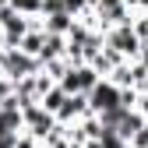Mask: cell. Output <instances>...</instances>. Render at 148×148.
<instances>
[{
    "mask_svg": "<svg viewBox=\"0 0 148 148\" xmlns=\"http://www.w3.org/2000/svg\"><path fill=\"white\" fill-rule=\"evenodd\" d=\"M74 21H78V18H74L71 11H57V14H46V18H42L46 32H57V35H67V32L74 28Z\"/></svg>",
    "mask_w": 148,
    "mask_h": 148,
    "instance_id": "7",
    "label": "cell"
},
{
    "mask_svg": "<svg viewBox=\"0 0 148 148\" xmlns=\"http://www.w3.org/2000/svg\"><path fill=\"white\" fill-rule=\"evenodd\" d=\"M11 7H18L28 18H35V14H42V0H11Z\"/></svg>",
    "mask_w": 148,
    "mask_h": 148,
    "instance_id": "10",
    "label": "cell"
},
{
    "mask_svg": "<svg viewBox=\"0 0 148 148\" xmlns=\"http://www.w3.org/2000/svg\"><path fill=\"white\" fill-rule=\"evenodd\" d=\"M0 64H4V74L14 78V81H21V78H28V74H39L42 71V60L32 57V53H25L21 46H7L4 53H0Z\"/></svg>",
    "mask_w": 148,
    "mask_h": 148,
    "instance_id": "1",
    "label": "cell"
},
{
    "mask_svg": "<svg viewBox=\"0 0 148 148\" xmlns=\"http://www.w3.org/2000/svg\"><path fill=\"white\" fill-rule=\"evenodd\" d=\"M106 46H109V49H116L123 60H138V53H141L145 39L138 35V28H134V21H131V25L106 28Z\"/></svg>",
    "mask_w": 148,
    "mask_h": 148,
    "instance_id": "2",
    "label": "cell"
},
{
    "mask_svg": "<svg viewBox=\"0 0 148 148\" xmlns=\"http://www.w3.org/2000/svg\"><path fill=\"white\" fill-rule=\"evenodd\" d=\"M123 102V88L113 81V78H99V85L88 92V106L92 113H106V109H113Z\"/></svg>",
    "mask_w": 148,
    "mask_h": 148,
    "instance_id": "5",
    "label": "cell"
},
{
    "mask_svg": "<svg viewBox=\"0 0 148 148\" xmlns=\"http://www.w3.org/2000/svg\"><path fill=\"white\" fill-rule=\"evenodd\" d=\"M7 49V35H4V28H0V53Z\"/></svg>",
    "mask_w": 148,
    "mask_h": 148,
    "instance_id": "16",
    "label": "cell"
},
{
    "mask_svg": "<svg viewBox=\"0 0 148 148\" xmlns=\"http://www.w3.org/2000/svg\"><path fill=\"white\" fill-rule=\"evenodd\" d=\"M131 148H148V123L141 127V131H134V138H131Z\"/></svg>",
    "mask_w": 148,
    "mask_h": 148,
    "instance_id": "12",
    "label": "cell"
},
{
    "mask_svg": "<svg viewBox=\"0 0 148 148\" xmlns=\"http://www.w3.org/2000/svg\"><path fill=\"white\" fill-rule=\"evenodd\" d=\"M18 46H21L25 53H32V57H39L42 46H46V28H28V35H25Z\"/></svg>",
    "mask_w": 148,
    "mask_h": 148,
    "instance_id": "9",
    "label": "cell"
},
{
    "mask_svg": "<svg viewBox=\"0 0 148 148\" xmlns=\"http://www.w3.org/2000/svg\"><path fill=\"white\" fill-rule=\"evenodd\" d=\"M18 138L21 134H0V148H18Z\"/></svg>",
    "mask_w": 148,
    "mask_h": 148,
    "instance_id": "13",
    "label": "cell"
},
{
    "mask_svg": "<svg viewBox=\"0 0 148 148\" xmlns=\"http://www.w3.org/2000/svg\"><path fill=\"white\" fill-rule=\"evenodd\" d=\"M116 4H131V0H95L99 11H102V7H116Z\"/></svg>",
    "mask_w": 148,
    "mask_h": 148,
    "instance_id": "14",
    "label": "cell"
},
{
    "mask_svg": "<svg viewBox=\"0 0 148 148\" xmlns=\"http://www.w3.org/2000/svg\"><path fill=\"white\" fill-rule=\"evenodd\" d=\"M57 123H60L57 113H49L42 102H28V106H25V131L35 134L39 141H46L53 131H57Z\"/></svg>",
    "mask_w": 148,
    "mask_h": 148,
    "instance_id": "3",
    "label": "cell"
},
{
    "mask_svg": "<svg viewBox=\"0 0 148 148\" xmlns=\"http://www.w3.org/2000/svg\"><path fill=\"white\" fill-rule=\"evenodd\" d=\"M0 78H4V64H0Z\"/></svg>",
    "mask_w": 148,
    "mask_h": 148,
    "instance_id": "19",
    "label": "cell"
},
{
    "mask_svg": "<svg viewBox=\"0 0 148 148\" xmlns=\"http://www.w3.org/2000/svg\"><path fill=\"white\" fill-rule=\"evenodd\" d=\"M4 7H11V0H0V11H4Z\"/></svg>",
    "mask_w": 148,
    "mask_h": 148,
    "instance_id": "18",
    "label": "cell"
},
{
    "mask_svg": "<svg viewBox=\"0 0 148 148\" xmlns=\"http://www.w3.org/2000/svg\"><path fill=\"white\" fill-rule=\"evenodd\" d=\"M99 78H102V74L85 60V64H71V67H67V74L60 78V85L71 92V95H78V92H85V95H88V92L99 85Z\"/></svg>",
    "mask_w": 148,
    "mask_h": 148,
    "instance_id": "4",
    "label": "cell"
},
{
    "mask_svg": "<svg viewBox=\"0 0 148 148\" xmlns=\"http://www.w3.org/2000/svg\"><path fill=\"white\" fill-rule=\"evenodd\" d=\"M71 148H85V141H71Z\"/></svg>",
    "mask_w": 148,
    "mask_h": 148,
    "instance_id": "17",
    "label": "cell"
},
{
    "mask_svg": "<svg viewBox=\"0 0 148 148\" xmlns=\"http://www.w3.org/2000/svg\"><path fill=\"white\" fill-rule=\"evenodd\" d=\"M85 113H92V106H88V95H85V92H78V95H67V102L60 106V113H57V120L60 123H78Z\"/></svg>",
    "mask_w": 148,
    "mask_h": 148,
    "instance_id": "6",
    "label": "cell"
},
{
    "mask_svg": "<svg viewBox=\"0 0 148 148\" xmlns=\"http://www.w3.org/2000/svg\"><path fill=\"white\" fill-rule=\"evenodd\" d=\"M131 7L134 11H148V0H131Z\"/></svg>",
    "mask_w": 148,
    "mask_h": 148,
    "instance_id": "15",
    "label": "cell"
},
{
    "mask_svg": "<svg viewBox=\"0 0 148 148\" xmlns=\"http://www.w3.org/2000/svg\"><path fill=\"white\" fill-rule=\"evenodd\" d=\"M67 95H71V92H67V88H64V85H60V81H57V85H53V88H49V92H46V95H42V99H39V102H42V106H46V109H49V113H60V106H64V102H67Z\"/></svg>",
    "mask_w": 148,
    "mask_h": 148,
    "instance_id": "8",
    "label": "cell"
},
{
    "mask_svg": "<svg viewBox=\"0 0 148 148\" xmlns=\"http://www.w3.org/2000/svg\"><path fill=\"white\" fill-rule=\"evenodd\" d=\"M64 7H67L74 18H81L85 11H92V7H95V0H64Z\"/></svg>",
    "mask_w": 148,
    "mask_h": 148,
    "instance_id": "11",
    "label": "cell"
}]
</instances>
